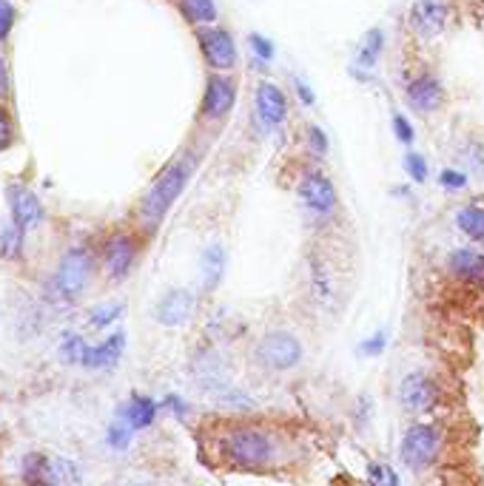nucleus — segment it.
<instances>
[{
	"label": "nucleus",
	"mask_w": 484,
	"mask_h": 486,
	"mask_svg": "<svg viewBox=\"0 0 484 486\" xmlns=\"http://www.w3.org/2000/svg\"><path fill=\"white\" fill-rule=\"evenodd\" d=\"M220 461L237 473H268L276 466L279 441L276 435L257 424H234L217 438Z\"/></svg>",
	"instance_id": "1"
},
{
	"label": "nucleus",
	"mask_w": 484,
	"mask_h": 486,
	"mask_svg": "<svg viewBox=\"0 0 484 486\" xmlns=\"http://www.w3.org/2000/svg\"><path fill=\"white\" fill-rule=\"evenodd\" d=\"M191 171H194V163L189 156H180V160L168 163L160 171V177L151 182L146 197L140 199V222H143L149 230H157L163 225L171 205H174L180 194L185 191V185H189Z\"/></svg>",
	"instance_id": "2"
},
{
	"label": "nucleus",
	"mask_w": 484,
	"mask_h": 486,
	"mask_svg": "<svg viewBox=\"0 0 484 486\" xmlns=\"http://www.w3.org/2000/svg\"><path fill=\"white\" fill-rule=\"evenodd\" d=\"M95 254L83 245L69 247L64 256H60L57 268L49 279V293L55 305H74L81 296L89 290L91 279H95Z\"/></svg>",
	"instance_id": "3"
},
{
	"label": "nucleus",
	"mask_w": 484,
	"mask_h": 486,
	"mask_svg": "<svg viewBox=\"0 0 484 486\" xmlns=\"http://www.w3.org/2000/svg\"><path fill=\"white\" fill-rule=\"evenodd\" d=\"M123 350H126V333L123 331L106 336L100 344H89L83 336L74 333L60 341V358L83 370H112L120 364Z\"/></svg>",
	"instance_id": "4"
},
{
	"label": "nucleus",
	"mask_w": 484,
	"mask_h": 486,
	"mask_svg": "<svg viewBox=\"0 0 484 486\" xmlns=\"http://www.w3.org/2000/svg\"><path fill=\"white\" fill-rule=\"evenodd\" d=\"M21 478L26 486H74L81 481V469L69 458L49 456V452H29L21 461Z\"/></svg>",
	"instance_id": "5"
},
{
	"label": "nucleus",
	"mask_w": 484,
	"mask_h": 486,
	"mask_svg": "<svg viewBox=\"0 0 484 486\" xmlns=\"http://www.w3.org/2000/svg\"><path fill=\"white\" fill-rule=\"evenodd\" d=\"M302 341L291 331H268L254 348V358L268 373H288L302 362Z\"/></svg>",
	"instance_id": "6"
},
{
	"label": "nucleus",
	"mask_w": 484,
	"mask_h": 486,
	"mask_svg": "<svg viewBox=\"0 0 484 486\" xmlns=\"http://www.w3.org/2000/svg\"><path fill=\"white\" fill-rule=\"evenodd\" d=\"M439 447H442L439 430L433 424H425V421H416V424L404 430L402 441H399V461L408 469L421 473V469H428L436 461Z\"/></svg>",
	"instance_id": "7"
},
{
	"label": "nucleus",
	"mask_w": 484,
	"mask_h": 486,
	"mask_svg": "<svg viewBox=\"0 0 484 486\" xmlns=\"http://www.w3.org/2000/svg\"><path fill=\"white\" fill-rule=\"evenodd\" d=\"M402 100L419 117H430L436 112H442V105L447 100V91L439 74L433 71H416L413 77H408V83L402 88Z\"/></svg>",
	"instance_id": "8"
},
{
	"label": "nucleus",
	"mask_w": 484,
	"mask_h": 486,
	"mask_svg": "<svg viewBox=\"0 0 484 486\" xmlns=\"http://www.w3.org/2000/svg\"><path fill=\"white\" fill-rule=\"evenodd\" d=\"M296 197L305 205V211L317 219H327L336 205H339V197H336V185L334 180L325 174L319 168H310L300 177V185H296Z\"/></svg>",
	"instance_id": "9"
},
{
	"label": "nucleus",
	"mask_w": 484,
	"mask_h": 486,
	"mask_svg": "<svg viewBox=\"0 0 484 486\" xmlns=\"http://www.w3.org/2000/svg\"><path fill=\"white\" fill-rule=\"evenodd\" d=\"M197 43H200V52L202 60L208 63L211 71H220V74H231L237 69V40L225 29V26H206V29H197Z\"/></svg>",
	"instance_id": "10"
},
{
	"label": "nucleus",
	"mask_w": 484,
	"mask_h": 486,
	"mask_svg": "<svg viewBox=\"0 0 484 486\" xmlns=\"http://www.w3.org/2000/svg\"><path fill=\"white\" fill-rule=\"evenodd\" d=\"M234 103H237V80L231 74L211 71L206 80V91H202L200 117L208 122H220L231 114Z\"/></svg>",
	"instance_id": "11"
},
{
	"label": "nucleus",
	"mask_w": 484,
	"mask_h": 486,
	"mask_svg": "<svg viewBox=\"0 0 484 486\" xmlns=\"http://www.w3.org/2000/svg\"><path fill=\"white\" fill-rule=\"evenodd\" d=\"M140 245L132 233H115L103 245V271L112 281H123L137 264Z\"/></svg>",
	"instance_id": "12"
},
{
	"label": "nucleus",
	"mask_w": 484,
	"mask_h": 486,
	"mask_svg": "<svg viewBox=\"0 0 484 486\" xmlns=\"http://www.w3.org/2000/svg\"><path fill=\"white\" fill-rule=\"evenodd\" d=\"M399 401L408 413H430L439 401V387L428 373H408L399 381Z\"/></svg>",
	"instance_id": "13"
},
{
	"label": "nucleus",
	"mask_w": 484,
	"mask_h": 486,
	"mask_svg": "<svg viewBox=\"0 0 484 486\" xmlns=\"http://www.w3.org/2000/svg\"><path fill=\"white\" fill-rule=\"evenodd\" d=\"M6 205H9V219L18 228H23L26 233L35 230L43 222V202L32 188H26L21 182L9 185L6 188Z\"/></svg>",
	"instance_id": "14"
},
{
	"label": "nucleus",
	"mask_w": 484,
	"mask_h": 486,
	"mask_svg": "<svg viewBox=\"0 0 484 486\" xmlns=\"http://www.w3.org/2000/svg\"><path fill=\"white\" fill-rule=\"evenodd\" d=\"M450 23V6L445 0H416L408 9V26L419 38L433 40L439 38Z\"/></svg>",
	"instance_id": "15"
},
{
	"label": "nucleus",
	"mask_w": 484,
	"mask_h": 486,
	"mask_svg": "<svg viewBox=\"0 0 484 486\" xmlns=\"http://www.w3.org/2000/svg\"><path fill=\"white\" fill-rule=\"evenodd\" d=\"M194 310H197V296L191 288H171L154 305V319L163 327H183L191 322Z\"/></svg>",
	"instance_id": "16"
},
{
	"label": "nucleus",
	"mask_w": 484,
	"mask_h": 486,
	"mask_svg": "<svg viewBox=\"0 0 484 486\" xmlns=\"http://www.w3.org/2000/svg\"><path fill=\"white\" fill-rule=\"evenodd\" d=\"M288 120V97L283 86L262 80L257 86V122L265 131H276Z\"/></svg>",
	"instance_id": "17"
},
{
	"label": "nucleus",
	"mask_w": 484,
	"mask_h": 486,
	"mask_svg": "<svg viewBox=\"0 0 484 486\" xmlns=\"http://www.w3.org/2000/svg\"><path fill=\"white\" fill-rule=\"evenodd\" d=\"M447 271L453 279L464 281V285L481 288L484 285V254L476 247H456L447 254Z\"/></svg>",
	"instance_id": "18"
},
{
	"label": "nucleus",
	"mask_w": 484,
	"mask_h": 486,
	"mask_svg": "<svg viewBox=\"0 0 484 486\" xmlns=\"http://www.w3.org/2000/svg\"><path fill=\"white\" fill-rule=\"evenodd\" d=\"M225 268H228V254H225L223 242H211V245L202 247V254H200V288L206 293H214L223 285Z\"/></svg>",
	"instance_id": "19"
},
{
	"label": "nucleus",
	"mask_w": 484,
	"mask_h": 486,
	"mask_svg": "<svg viewBox=\"0 0 484 486\" xmlns=\"http://www.w3.org/2000/svg\"><path fill=\"white\" fill-rule=\"evenodd\" d=\"M157 413H160V404L154 401L151 396H143V393H134L126 404L120 406L117 418H123L126 424L137 432V430H149L154 421H157Z\"/></svg>",
	"instance_id": "20"
},
{
	"label": "nucleus",
	"mask_w": 484,
	"mask_h": 486,
	"mask_svg": "<svg viewBox=\"0 0 484 486\" xmlns=\"http://www.w3.org/2000/svg\"><path fill=\"white\" fill-rule=\"evenodd\" d=\"M177 9L185 21H189L194 29H206V26H217V18H220V9H217V0H177Z\"/></svg>",
	"instance_id": "21"
},
{
	"label": "nucleus",
	"mask_w": 484,
	"mask_h": 486,
	"mask_svg": "<svg viewBox=\"0 0 484 486\" xmlns=\"http://www.w3.org/2000/svg\"><path fill=\"white\" fill-rule=\"evenodd\" d=\"M26 250V230L18 228L12 219H0V259L21 262Z\"/></svg>",
	"instance_id": "22"
},
{
	"label": "nucleus",
	"mask_w": 484,
	"mask_h": 486,
	"mask_svg": "<svg viewBox=\"0 0 484 486\" xmlns=\"http://www.w3.org/2000/svg\"><path fill=\"white\" fill-rule=\"evenodd\" d=\"M456 228L471 242L484 245V205H476V202H471V205H462L456 211Z\"/></svg>",
	"instance_id": "23"
},
{
	"label": "nucleus",
	"mask_w": 484,
	"mask_h": 486,
	"mask_svg": "<svg viewBox=\"0 0 484 486\" xmlns=\"http://www.w3.org/2000/svg\"><path fill=\"white\" fill-rule=\"evenodd\" d=\"M385 52V31L382 29H370L368 35L362 38V43H359V52H356V66L359 69H377V63Z\"/></svg>",
	"instance_id": "24"
},
{
	"label": "nucleus",
	"mask_w": 484,
	"mask_h": 486,
	"mask_svg": "<svg viewBox=\"0 0 484 486\" xmlns=\"http://www.w3.org/2000/svg\"><path fill=\"white\" fill-rule=\"evenodd\" d=\"M459 154H462V165H464L462 171H471V174H484V143H481V139H476V137L464 139Z\"/></svg>",
	"instance_id": "25"
},
{
	"label": "nucleus",
	"mask_w": 484,
	"mask_h": 486,
	"mask_svg": "<svg viewBox=\"0 0 484 486\" xmlns=\"http://www.w3.org/2000/svg\"><path fill=\"white\" fill-rule=\"evenodd\" d=\"M248 49H251V60L257 63V69H268V63L276 57V46L265 38V35H248Z\"/></svg>",
	"instance_id": "26"
},
{
	"label": "nucleus",
	"mask_w": 484,
	"mask_h": 486,
	"mask_svg": "<svg viewBox=\"0 0 484 486\" xmlns=\"http://www.w3.org/2000/svg\"><path fill=\"white\" fill-rule=\"evenodd\" d=\"M368 483L370 486H402V478L396 475V469L385 461H368Z\"/></svg>",
	"instance_id": "27"
},
{
	"label": "nucleus",
	"mask_w": 484,
	"mask_h": 486,
	"mask_svg": "<svg viewBox=\"0 0 484 486\" xmlns=\"http://www.w3.org/2000/svg\"><path fill=\"white\" fill-rule=\"evenodd\" d=\"M120 316H123V305L120 302H106V305H98L95 310L89 313V324L95 327V331H106V327H112Z\"/></svg>",
	"instance_id": "28"
},
{
	"label": "nucleus",
	"mask_w": 484,
	"mask_h": 486,
	"mask_svg": "<svg viewBox=\"0 0 484 486\" xmlns=\"http://www.w3.org/2000/svg\"><path fill=\"white\" fill-rule=\"evenodd\" d=\"M132 435H134V430L126 424V421L115 418L112 424H108V430H106V444L112 447V449H117V452H123V449L132 447Z\"/></svg>",
	"instance_id": "29"
},
{
	"label": "nucleus",
	"mask_w": 484,
	"mask_h": 486,
	"mask_svg": "<svg viewBox=\"0 0 484 486\" xmlns=\"http://www.w3.org/2000/svg\"><path fill=\"white\" fill-rule=\"evenodd\" d=\"M404 174L411 177V182H425L428 180V163L419 151L404 154Z\"/></svg>",
	"instance_id": "30"
},
{
	"label": "nucleus",
	"mask_w": 484,
	"mask_h": 486,
	"mask_svg": "<svg viewBox=\"0 0 484 486\" xmlns=\"http://www.w3.org/2000/svg\"><path fill=\"white\" fill-rule=\"evenodd\" d=\"M305 143L314 156H325L327 154V134L319 129V125H308L305 129Z\"/></svg>",
	"instance_id": "31"
},
{
	"label": "nucleus",
	"mask_w": 484,
	"mask_h": 486,
	"mask_svg": "<svg viewBox=\"0 0 484 486\" xmlns=\"http://www.w3.org/2000/svg\"><path fill=\"white\" fill-rule=\"evenodd\" d=\"M14 21H18V9H14L9 0H0V43L9 40Z\"/></svg>",
	"instance_id": "32"
},
{
	"label": "nucleus",
	"mask_w": 484,
	"mask_h": 486,
	"mask_svg": "<svg viewBox=\"0 0 484 486\" xmlns=\"http://www.w3.org/2000/svg\"><path fill=\"white\" fill-rule=\"evenodd\" d=\"M439 185L445 188V191H462V188L467 185V171L462 168H445L439 174Z\"/></svg>",
	"instance_id": "33"
},
{
	"label": "nucleus",
	"mask_w": 484,
	"mask_h": 486,
	"mask_svg": "<svg viewBox=\"0 0 484 486\" xmlns=\"http://www.w3.org/2000/svg\"><path fill=\"white\" fill-rule=\"evenodd\" d=\"M387 348V333L385 331H377L373 336H368L362 344H359V353L362 356H382Z\"/></svg>",
	"instance_id": "34"
},
{
	"label": "nucleus",
	"mask_w": 484,
	"mask_h": 486,
	"mask_svg": "<svg viewBox=\"0 0 484 486\" xmlns=\"http://www.w3.org/2000/svg\"><path fill=\"white\" fill-rule=\"evenodd\" d=\"M390 122H394V134H396V139H399V143H404V146H411L413 143V137H416V131H413V122L408 120V117H404V114H394V120H390Z\"/></svg>",
	"instance_id": "35"
},
{
	"label": "nucleus",
	"mask_w": 484,
	"mask_h": 486,
	"mask_svg": "<svg viewBox=\"0 0 484 486\" xmlns=\"http://www.w3.org/2000/svg\"><path fill=\"white\" fill-rule=\"evenodd\" d=\"M12 143H14V122L6 108H0V151L12 148Z\"/></svg>",
	"instance_id": "36"
},
{
	"label": "nucleus",
	"mask_w": 484,
	"mask_h": 486,
	"mask_svg": "<svg viewBox=\"0 0 484 486\" xmlns=\"http://www.w3.org/2000/svg\"><path fill=\"white\" fill-rule=\"evenodd\" d=\"M160 406H163V410H168V413H174V418H185V415H189V404H185L177 393H168Z\"/></svg>",
	"instance_id": "37"
},
{
	"label": "nucleus",
	"mask_w": 484,
	"mask_h": 486,
	"mask_svg": "<svg viewBox=\"0 0 484 486\" xmlns=\"http://www.w3.org/2000/svg\"><path fill=\"white\" fill-rule=\"evenodd\" d=\"M293 91H296V100H300L302 105H314L317 103V97H314V91L308 88V83H302V80H296L293 77Z\"/></svg>",
	"instance_id": "38"
},
{
	"label": "nucleus",
	"mask_w": 484,
	"mask_h": 486,
	"mask_svg": "<svg viewBox=\"0 0 484 486\" xmlns=\"http://www.w3.org/2000/svg\"><path fill=\"white\" fill-rule=\"evenodd\" d=\"M9 94V66H6V60L0 57V97H6Z\"/></svg>",
	"instance_id": "39"
},
{
	"label": "nucleus",
	"mask_w": 484,
	"mask_h": 486,
	"mask_svg": "<svg viewBox=\"0 0 484 486\" xmlns=\"http://www.w3.org/2000/svg\"><path fill=\"white\" fill-rule=\"evenodd\" d=\"M126 486H160V483H151V481H129Z\"/></svg>",
	"instance_id": "40"
}]
</instances>
